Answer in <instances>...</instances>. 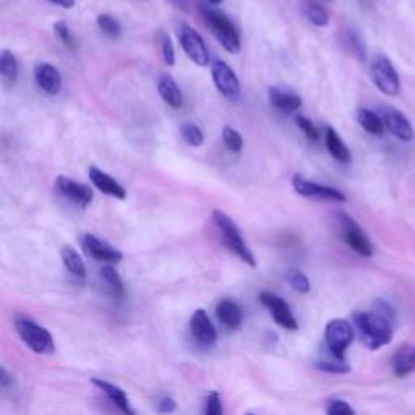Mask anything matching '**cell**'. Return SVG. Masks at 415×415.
I'll return each instance as SVG.
<instances>
[{
    "label": "cell",
    "instance_id": "cell-6",
    "mask_svg": "<svg viewBox=\"0 0 415 415\" xmlns=\"http://www.w3.org/2000/svg\"><path fill=\"white\" fill-rule=\"evenodd\" d=\"M175 31H177L180 46H182L193 64H197L198 67H206L210 64V52H208L205 41H203L201 34L197 30H193L187 23H179Z\"/></svg>",
    "mask_w": 415,
    "mask_h": 415
},
{
    "label": "cell",
    "instance_id": "cell-20",
    "mask_svg": "<svg viewBox=\"0 0 415 415\" xmlns=\"http://www.w3.org/2000/svg\"><path fill=\"white\" fill-rule=\"evenodd\" d=\"M216 315H218L219 322L224 324V328L227 329H237L243 323V311L234 300H221L216 306Z\"/></svg>",
    "mask_w": 415,
    "mask_h": 415
},
{
    "label": "cell",
    "instance_id": "cell-34",
    "mask_svg": "<svg viewBox=\"0 0 415 415\" xmlns=\"http://www.w3.org/2000/svg\"><path fill=\"white\" fill-rule=\"evenodd\" d=\"M315 367L322 370L324 373H336V375H344L350 372V367L346 363V360H333V362H317Z\"/></svg>",
    "mask_w": 415,
    "mask_h": 415
},
{
    "label": "cell",
    "instance_id": "cell-9",
    "mask_svg": "<svg viewBox=\"0 0 415 415\" xmlns=\"http://www.w3.org/2000/svg\"><path fill=\"white\" fill-rule=\"evenodd\" d=\"M339 223L342 229V238H344L347 245H349L355 254L362 256H372L373 245L367 237V234L360 229V225L346 213H339Z\"/></svg>",
    "mask_w": 415,
    "mask_h": 415
},
{
    "label": "cell",
    "instance_id": "cell-30",
    "mask_svg": "<svg viewBox=\"0 0 415 415\" xmlns=\"http://www.w3.org/2000/svg\"><path fill=\"white\" fill-rule=\"evenodd\" d=\"M180 135L185 139V143L190 144L193 148H200L205 143V135H203L201 128L198 125L192 124V122H185L180 127Z\"/></svg>",
    "mask_w": 415,
    "mask_h": 415
},
{
    "label": "cell",
    "instance_id": "cell-15",
    "mask_svg": "<svg viewBox=\"0 0 415 415\" xmlns=\"http://www.w3.org/2000/svg\"><path fill=\"white\" fill-rule=\"evenodd\" d=\"M190 331L193 339H195L198 344L205 347H211L216 342V339H218V333H216L213 323L208 318L206 311L201 309H198L195 313L192 315Z\"/></svg>",
    "mask_w": 415,
    "mask_h": 415
},
{
    "label": "cell",
    "instance_id": "cell-14",
    "mask_svg": "<svg viewBox=\"0 0 415 415\" xmlns=\"http://www.w3.org/2000/svg\"><path fill=\"white\" fill-rule=\"evenodd\" d=\"M381 120L383 124H385V128L388 132L394 135L401 142H410V139H414V128L403 112L394 109V107H385L381 112Z\"/></svg>",
    "mask_w": 415,
    "mask_h": 415
},
{
    "label": "cell",
    "instance_id": "cell-35",
    "mask_svg": "<svg viewBox=\"0 0 415 415\" xmlns=\"http://www.w3.org/2000/svg\"><path fill=\"white\" fill-rule=\"evenodd\" d=\"M295 122H297V127H299L302 132H304V135L306 138L311 139V142H318V139H319V130L315 127V124L309 119V117L297 115Z\"/></svg>",
    "mask_w": 415,
    "mask_h": 415
},
{
    "label": "cell",
    "instance_id": "cell-16",
    "mask_svg": "<svg viewBox=\"0 0 415 415\" xmlns=\"http://www.w3.org/2000/svg\"><path fill=\"white\" fill-rule=\"evenodd\" d=\"M34 80L44 93L56 96L62 89V75L57 67L41 62L34 67Z\"/></svg>",
    "mask_w": 415,
    "mask_h": 415
},
{
    "label": "cell",
    "instance_id": "cell-32",
    "mask_svg": "<svg viewBox=\"0 0 415 415\" xmlns=\"http://www.w3.org/2000/svg\"><path fill=\"white\" fill-rule=\"evenodd\" d=\"M287 282L291 284V287L294 289V291L300 292V294H306V292H310V281L309 278L305 276L304 273L300 271V269H291V271L287 273Z\"/></svg>",
    "mask_w": 415,
    "mask_h": 415
},
{
    "label": "cell",
    "instance_id": "cell-23",
    "mask_svg": "<svg viewBox=\"0 0 415 415\" xmlns=\"http://www.w3.org/2000/svg\"><path fill=\"white\" fill-rule=\"evenodd\" d=\"M324 143H326L329 155L335 157L337 162H341V164H349L352 161L349 148L346 146V143L342 142L341 137L333 127H326V130H324Z\"/></svg>",
    "mask_w": 415,
    "mask_h": 415
},
{
    "label": "cell",
    "instance_id": "cell-3",
    "mask_svg": "<svg viewBox=\"0 0 415 415\" xmlns=\"http://www.w3.org/2000/svg\"><path fill=\"white\" fill-rule=\"evenodd\" d=\"M15 328L21 341L36 354H52L56 342L51 333L28 317H16Z\"/></svg>",
    "mask_w": 415,
    "mask_h": 415
},
{
    "label": "cell",
    "instance_id": "cell-42",
    "mask_svg": "<svg viewBox=\"0 0 415 415\" xmlns=\"http://www.w3.org/2000/svg\"><path fill=\"white\" fill-rule=\"evenodd\" d=\"M49 2L56 3V5L67 8V10H70V8L75 7V0H49Z\"/></svg>",
    "mask_w": 415,
    "mask_h": 415
},
{
    "label": "cell",
    "instance_id": "cell-17",
    "mask_svg": "<svg viewBox=\"0 0 415 415\" xmlns=\"http://www.w3.org/2000/svg\"><path fill=\"white\" fill-rule=\"evenodd\" d=\"M269 102L284 114H292L302 107V98L299 94L282 87L269 88Z\"/></svg>",
    "mask_w": 415,
    "mask_h": 415
},
{
    "label": "cell",
    "instance_id": "cell-19",
    "mask_svg": "<svg viewBox=\"0 0 415 415\" xmlns=\"http://www.w3.org/2000/svg\"><path fill=\"white\" fill-rule=\"evenodd\" d=\"M93 385H96L99 390H101L104 394L112 401V404H114L120 412H124L125 415H137L135 409L132 407V404H130L127 394H125V391L120 390L119 386L112 385L109 381L99 380V378H94Z\"/></svg>",
    "mask_w": 415,
    "mask_h": 415
},
{
    "label": "cell",
    "instance_id": "cell-44",
    "mask_svg": "<svg viewBox=\"0 0 415 415\" xmlns=\"http://www.w3.org/2000/svg\"><path fill=\"white\" fill-rule=\"evenodd\" d=\"M210 3H213V5H219V3H223V0H208Z\"/></svg>",
    "mask_w": 415,
    "mask_h": 415
},
{
    "label": "cell",
    "instance_id": "cell-41",
    "mask_svg": "<svg viewBox=\"0 0 415 415\" xmlns=\"http://www.w3.org/2000/svg\"><path fill=\"white\" fill-rule=\"evenodd\" d=\"M10 381H12V378L7 373V370L5 368L0 370V386H2L3 390H7L8 385H10Z\"/></svg>",
    "mask_w": 415,
    "mask_h": 415
},
{
    "label": "cell",
    "instance_id": "cell-36",
    "mask_svg": "<svg viewBox=\"0 0 415 415\" xmlns=\"http://www.w3.org/2000/svg\"><path fill=\"white\" fill-rule=\"evenodd\" d=\"M203 415H224L223 401H221L219 392L211 391L210 394L206 396V401H205V414H203Z\"/></svg>",
    "mask_w": 415,
    "mask_h": 415
},
{
    "label": "cell",
    "instance_id": "cell-22",
    "mask_svg": "<svg viewBox=\"0 0 415 415\" xmlns=\"http://www.w3.org/2000/svg\"><path fill=\"white\" fill-rule=\"evenodd\" d=\"M157 91H159L161 98L164 99V102L169 104L170 107H174V109L182 107V91H180L179 85L175 83V80L170 75L162 74L159 78H157Z\"/></svg>",
    "mask_w": 415,
    "mask_h": 415
},
{
    "label": "cell",
    "instance_id": "cell-8",
    "mask_svg": "<svg viewBox=\"0 0 415 415\" xmlns=\"http://www.w3.org/2000/svg\"><path fill=\"white\" fill-rule=\"evenodd\" d=\"M211 76H213L216 88H218V91L223 96L232 99V101L240 98V81H238L236 71L225 64L224 60H221V58L213 60V64H211Z\"/></svg>",
    "mask_w": 415,
    "mask_h": 415
},
{
    "label": "cell",
    "instance_id": "cell-4",
    "mask_svg": "<svg viewBox=\"0 0 415 415\" xmlns=\"http://www.w3.org/2000/svg\"><path fill=\"white\" fill-rule=\"evenodd\" d=\"M205 18L213 34L223 44L225 51L229 54L240 52V36H238L236 26L232 25V21L229 20V16L224 12L216 10V8H208L205 12Z\"/></svg>",
    "mask_w": 415,
    "mask_h": 415
},
{
    "label": "cell",
    "instance_id": "cell-25",
    "mask_svg": "<svg viewBox=\"0 0 415 415\" xmlns=\"http://www.w3.org/2000/svg\"><path fill=\"white\" fill-rule=\"evenodd\" d=\"M302 13L311 25L319 26V28L329 25L328 10L317 0H302Z\"/></svg>",
    "mask_w": 415,
    "mask_h": 415
},
{
    "label": "cell",
    "instance_id": "cell-28",
    "mask_svg": "<svg viewBox=\"0 0 415 415\" xmlns=\"http://www.w3.org/2000/svg\"><path fill=\"white\" fill-rule=\"evenodd\" d=\"M18 62L10 51H2L0 54V75L5 85H15L18 78Z\"/></svg>",
    "mask_w": 415,
    "mask_h": 415
},
{
    "label": "cell",
    "instance_id": "cell-39",
    "mask_svg": "<svg viewBox=\"0 0 415 415\" xmlns=\"http://www.w3.org/2000/svg\"><path fill=\"white\" fill-rule=\"evenodd\" d=\"M328 415H355V410L350 407V404H347L346 401L335 399L328 404L326 407Z\"/></svg>",
    "mask_w": 415,
    "mask_h": 415
},
{
    "label": "cell",
    "instance_id": "cell-21",
    "mask_svg": "<svg viewBox=\"0 0 415 415\" xmlns=\"http://www.w3.org/2000/svg\"><path fill=\"white\" fill-rule=\"evenodd\" d=\"M415 370V346L403 344L392 357V372L396 377H407Z\"/></svg>",
    "mask_w": 415,
    "mask_h": 415
},
{
    "label": "cell",
    "instance_id": "cell-43",
    "mask_svg": "<svg viewBox=\"0 0 415 415\" xmlns=\"http://www.w3.org/2000/svg\"><path fill=\"white\" fill-rule=\"evenodd\" d=\"M170 2L174 3V5H177V7H187V0H170Z\"/></svg>",
    "mask_w": 415,
    "mask_h": 415
},
{
    "label": "cell",
    "instance_id": "cell-10",
    "mask_svg": "<svg viewBox=\"0 0 415 415\" xmlns=\"http://www.w3.org/2000/svg\"><path fill=\"white\" fill-rule=\"evenodd\" d=\"M292 187L299 195L305 198H315V200H324V201H346V195L341 190H337L335 187L329 185H322L317 182L306 180L302 175H294L292 177Z\"/></svg>",
    "mask_w": 415,
    "mask_h": 415
},
{
    "label": "cell",
    "instance_id": "cell-38",
    "mask_svg": "<svg viewBox=\"0 0 415 415\" xmlns=\"http://www.w3.org/2000/svg\"><path fill=\"white\" fill-rule=\"evenodd\" d=\"M54 28H56L57 38L60 39L62 43H64L65 46L70 49V51H75V49H76L75 38H74V34H71V31H70V28H69V25H67L65 21H57V23H56V26H54Z\"/></svg>",
    "mask_w": 415,
    "mask_h": 415
},
{
    "label": "cell",
    "instance_id": "cell-7",
    "mask_svg": "<svg viewBox=\"0 0 415 415\" xmlns=\"http://www.w3.org/2000/svg\"><path fill=\"white\" fill-rule=\"evenodd\" d=\"M324 341L336 360H344L346 350L354 341V328L346 319H331L324 329Z\"/></svg>",
    "mask_w": 415,
    "mask_h": 415
},
{
    "label": "cell",
    "instance_id": "cell-1",
    "mask_svg": "<svg viewBox=\"0 0 415 415\" xmlns=\"http://www.w3.org/2000/svg\"><path fill=\"white\" fill-rule=\"evenodd\" d=\"M360 341L370 350L390 344L392 339V319L373 309L372 311H360L354 317Z\"/></svg>",
    "mask_w": 415,
    "mask_h": 415
},
{
    "label": "cell",
    "instance_id": "cell-24",
    "mask_svg": "<svg viewBox=\"0 0 415 415\" xmlns=\"http://www.w3.org/2000/svg\"><path fill=\"white\" fill-rule=\"evenodd\" d=\"M60 258L62 263L67 269H69V273L74 276L76 281L83 284L85 279H87V266H85L83 260H81V256L78 255V251L75 250L74 247L65 245L62 247L60 250Z\"/></svg>",
    "mask_w": 415,
    "mask_h": 415
},
{
    "label": "cell",
    "instance_id": "cell-40",
    "mask_svg": "<svg viewBox=\"0 0 415 415\" xmlns=\"http://www.w3.org/2000/svg\"><path fill=\"white\" fill-rule=\"evenodd\" d=\"M157 412L162 415H169L175 412V409H177V403L172 398H162L159 403H157Z\"/></svg>",
    "mask_w": 415,
    "mask_h": 415
},
{
    "label": "cell",
    "instance_id": "cell-31",
    "mask_svg": "<svg viewBox=\"0 0 415 415\" xmlns=\"http://www.w3.org/2000/svg\"><path fill=\"white\" fill-rule=\"evenodd\" d=\"M223 142L225 144V148L232 153H240L243 148V138L240 132H237L236 128L229 127V125L223 128Z\"/></svg>",
    "mask_w": 415,
    "mask_h": 415
},
{
    "label": "cell",
    "instance_id": "cell-33",
    "mask_svg": "<svg viewBox=\"0 0 415 415\" xmlns=\"http://www.w3.org/2000/svg\"><path fill=\"white\" fill-rule=\"evenodd\" d=\"M98 26L102 33H106L111 38H119L122 33L120 23L115 20L114 16L111 15H99L98 16Z\"/></svg>",
    "mask_w": 415,
    "mask_h": 415
},
{
    "label": "cell",
    "instance_id": "cell-2",
    "mask_svg": "<svg viewBox=\"0 0 415 415\" xmlns=\"http://www.w3.org/2000/svg\"><path fill=\"white\" fill-rule=\"evenodd\" d=\"M213 223L218 227V231L221 232V237H223L224 245L227 247L229 251H232L234 255H237L243 263L250 265L251 268L256 266V260L254 254H251L250 248L247 247L245 240H243L240 231L237 229V225L234 221L229 218L227 214L223 213V211L214 210L213 211Z\"/></svg>",
    "mask_w": 415,
    "mask_h": 415
},
{
    "label": "cell",
    "instance_id": "cell-5",
    "mask_svg": "<svg viewBox=\"0 0 415 415\" xmlns=\"http://www.w3.org/2000/svg\"><path fill=\"white\" fill-rule=\"evenodd\" d=\"M372 75L373 83L386 96H398L401 93V78L399 74L396 71L392 62L386 56H378L372 62Z\"/></svg>",
    "mask_w": 415,
    "mask_h": 415
},
{
    "label": "cell",
    "instance_id": "cell-12",
    "mask_svg": "<svg viewBox=\"0 0 415 415\" xmlns=\"http://www.w3.org/2000/svg\"><path fill=\"white\" fill-rule=\"evenodd\" d=\"M56 190L57 193H60L62 197L70 200L75 205H78L81 208H87L91 205L94 193L93 188L88 187L87 183L76 182L74 179L65 177V175H58L56 179Z\"/></svg>",
    "mask_w": 415,
    "mask_h": 415
},
{
    "label": "cell",
    "instance_id": "cell-26",
    "mask_svg": "<svg viewBox=\"0 0 415 415\" xmlns=\"http://www.w3.org/2000/svg\"><path fill=\"white\" fill-rule=\"evenodd\" d=\"M99 276H101V281L106 284L107 292H109L112 297H115V299H122V297H124L125 294L124 282H122L119 273L115 271L114 266L112 265L102 266L101 271H99Z\"/></svg>",
    "mask_w": 415,
    "mask_h": 415
},
{
    "label": "cell",
    "instance_id": "cell-13",
    "mask_svg": "<svg viewBox=\"0 0 415 415\" xmlns=\"http://www.w3.org/2000/svg\"><path fill=\"white\" fill-rule=\"evenodd\" d=\"M81 247H83V250L87 251L89 256H93L94 260L102 261V263L106 265L120 263L122 258H124L120 250L111 247L109 243L101 240V238L93 236V234H85V236L81 237Z\"/></svg>",
    "mask_w": 415,
    "mask_h": 415
},
{
    "label": "cell",
    "instance_id": "cell-45",
    "mask_svg": "<svg viewBox=\"0 0 415 415\" xmlns=\"http://www.w3.org/2000/svg\"><path fill=\"white\" fill-rule=\"evenodd\" d=\"M247 415H254V414H247Z\"/></svg>",
    "mask_w": 415,
    "mask_h": 415
},
{
    "label": "cell",
    "instance_id": "cell-37",
    "mask_svg": "<svg viewBox=\"0 0 415 415\" xmlns=\"http://www.w3.org/2000/svg\"><path fill=\"white\" fill-rule=\"evenodd\" d=\"M159 44H161V54L162 58H164V64L172 67L175 65V51L172 46V41L166 33L159 34Z\"/></svg>",
    "mask_w": 415,
    "mask_h": 415
},
{
    "label": "cell",
    "instance_id": "cell-27",
    "mask_svg": "<svg viewBox=\"0 0 415 415\" xmlns=\"http://www.w3.org/2000/svg\"><path fill=\"white\" fill-rule=\"evenodd\" d=\"M357 122L359 125L362 127L365 132L370 133V135H375V137H381L383 133H385V124H383L381 117L375 114L373 111L370 109H365V107H362V109H359L357 112Z\"/></svg>",
    "mask_w": 415,
    "mask_h": 415
},
{
    "label": "cell",
    "instance_id": "cell-29",
    "mask_svg": "<svg viewBox=\"0 0 415 415\" xmlns=\"http://www.w3.org/2000/svg\"><path fill=\"white\" fill-rule=\"evenodd\" d=\"M346 43L347 46H349V51L352 52V56L363 64V62L367 60V47H365V41L362 38V34L355 30H349L346 34Z\"/></svg>",
    "mask_w": 415,
    "mask_h": 415
},
{
    "label": "cell",
    "instance_id": "cell-18",
    "mask_svg": "<svg viewBox=\"0 0 415 415\" xmlns=\"http://www.w3.org/2000/svg\"><path fill=\"white\" fill-rule=\"evenodd\" d=\"M89 179H91V183L98 188L99 192L106 193L112 198H117V200H125L127 198V192L122 185L111 177L109 174L102 172L101 169L98 168H89Z\"/></svg>",
    "mask_w": 415,
    "mask_h": 415
},
{
    "label": "cell",
    "instance_id": "cell-11",
    "mask_svg": "<svg viewBox=\"0 0 415 415\" xmlns=\"http://www.w3.org/2000/svg\"><path fill=\"white\" fill-rule=\"evenodd\" d=\"M260 300H261V304L266 306V309L271 311V317L274 322H276V324H279V326L291 329V331L299 329V323H297L291 306H289L287 302H284L281 297L273 294V292L263 291L260 294Z\"/></svg>",
    "mask_w": 415,
    "mask_h": 415
}]
</instances>
